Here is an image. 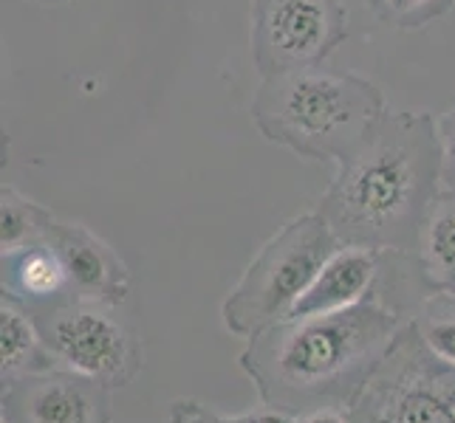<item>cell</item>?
I'll return each instance as SVG.
<instances>
[{
  "label": "cell",
  "instance_id": "6da1fadb",
  "mask_svg": "<svg viewBox=\"0 0 455 423\" xmlns=\"http://www.w3.org/2000/svg\"><path fill=\"white\" fill-rule=\"evenodd\" d=\"M442 186L435 116L387 111L365 145L339 164L317 212L342 246L411 255Z\"/></svg>",
  "mask_w": 455,
  "mask_h": 423
},
{
  "label": "cell",
  "instance_id": "7a4b0ae2",
  "mask_svg": "<svg viewBox=\"0 0 455 423\" xmlns=\"http://www.w3.org/2000/svg\"><path fill=\"white\" fill-rule=\"evenodd\" d=\"M399 336V310L363 300L325 317L283 319L255 336L246 367L275 401H308L356 384L373 362H385Z\"/></svg>",
  "mask_w": 455,
  "mask_h": 423
},
{
  "label": "cell",
  "instance_id": "3957f363",
  "mask_svg": "<svg viewBox=\"0 0 455 423\" xmlns=\"http://www.w3.org/2000/svg\"><path fill=\"white\" fill-rule=\"evenodd\" d=\"M385 114L379 85L323 66L263 76L252 99L258 133L311 161L351 159Z\"/></svg>",
  "mask_w": 455,
  "mask_h": 423
},
{
  "label": "cell",
  "instance_id": "277c9868",
  "mask_svg": "<svg viewBox=\"0 0 455 423\" xmlns=\"http://www.w3.org/2000/svg\"><path fill=\"white\" fill-rule=\"evenodd\" d=\"M339 238L320 212L289 221L272 234L224 302V322L232 333L255 339L289 317L323 262L339 248Z\"/></svg>",
  "mask_w": 455,
  "mask_h": 423
},
{
  "label": "cell",
  "instance_id": "5b68a950",
  "mask_svg": "<svg viewBox=\"0 0 455 423\" xmlns=\"http://www.w3.org/2000/svg\"><path fill=\"white\" fill-rule=\"evenodd\" d=\"M345 37L342 0H252L249 49L260 80L323 66Z\"/></svg>",
  "mask_w": 455,
  "mask_h": 423
},
{
  "label": "cell",
  "instance_id": "8992f818",
  "mask_svg": "<svg viewBox=\"0 0 455 423\" xmlns=\"http://www.w3.org/2000/svg\"><path fill=\"white\" fill-rule=\"evenodd\" d=\"M390 364L373 381L363 423H455V367L442 362L419 336V341H399Z\"/></svg>",
  "mask_w": 455,
  "mask_h": 423
},
{
  "label": "cell",
  "instance_id": "52a82bcc",
  "mask_svg": "<svg viewBox=\"0 0 455 423\" xmlns=\"http://www.w3.org/2000/svg\"><path fill=\"white\" fill-rule=\"evenodd\" d=\"M43 341L57 362L83 379H116L131 362L128 331L111 317L105 302H71L52 313Z\"/></svg>",
  "mask_w": 455,
  "mask_h": 423
},
{
  "label": "cell",
  "instance_id": "ba28073f",
  "mask_svg": "<svg viewBox=\"0 0 455 423\" xmlns=\"http://www.w3.org/2000/svg\"><path fill=\"white\" fill-rule=\"evenodd\" d=\"M385 269V252L368 246H339L323 262L306 294L294 302L286 319L325 317L368 300Z\"/></svg>",
  "mask_w": 455,
  "mask_h": 423
},
{
  "label": "cell",
  "instance_id": "9c48e42d",
  "mask_svg": "<svg viewBox=\"0 0 455 423\" xmlns=\"http://www.w3.org/2000/svg\"><path fill=\"white\" fill-rule=\"evenodd\" d=\"M49 240L68 269L71 288L93 302H119L124 294V269L116 255L97 234H91L80 223H54L49 229Z\"/></svg>",
  "mask_w": 455,
  "mask_h": 423
},
{
  "label": "cell",
  "instance_id": "30bf717a",
  "mask_svg": "<svg viewBox=\"0 0 455 423\" xmlns=\"http://www.w3.org/2000/svg\"><path fill=\"white\" fill-rule=\"evenodd\" d=\"M14 401L23 423H102L97 393L62 375L28 384Z\"/></svg>",
  "mask_w": 455,
  "mask_h": 423
},
{
  "label": "cell",
  "instance_id": "8fae6325",
  "mask_svg": "<svg viewBox=\"0 0 455 423\" xmlns=\"http://www.w3.org/2000/svg\"><path fill=\"white\" fill-rule=\"evenodd\" d=\"M4 288L12 296H26L28 302H45L68 291L71 279L60 252L43 240L4 255Z\"/></svg>",
  "mask_w": 455,
  "mask_h": 423
},
{
  "label": "cell",
  "instance_id": "7c38bea8",
  "mask_svg": "<svg viewBox=\"0 0 455 423\" xmlns=\"http://www.w3.org/2000/svg\"><path fill=\"white\" fill-rule=\"evenodd\" d=\"M427 286L438 294H455V190L442 186L427 212L416 248Z\"/></svg>",
  "mask_w": 455,
  "mask_h": 423
},
{
  "label": "cell",
  "instance_id": "4fadbf2b",
  "mask_svg": "<svg viewBox=\"0 0 455 423\" xmlns=\"http://www.w3.org/2000/svg\"><path fill=\"white\" fill-rule=\"evenodd\" d=\"M52 223L54 215L49 209H43L40 203L28 200L12 186H4V192H0V246H4V255L18 252L31 243H43L49 238Z\"/></svg>",
  "mask_w": 455,
  "mask_h": 423
},
{
  "label": "cell",
  "instance_id": "5bb4252c",
  "mask_svg": "<svg viewBox=\"0 0 455 423\" xmlns=\"http://www.w3.org/2000/svg\"><path fill=\"white\" fill-rule=\"evenodd\" d=\"M37 327L20 308L12 302L0 305V362L4 370H20L28 364V358L37 353Z\"/></svg>",
  "mask_w": 455,
  "mask_h": 423
},
{
  "label": "cell",
  "instance_id": "9a60e30c",
  "mask_svg": "<svg viewBox=\"0 0 455 423\" xmlns=\"http://www.w3.org/2000/svg\"><path fill=\"white\" fill-rule=\"evenodd\" d=\"M371 12L390 28L413 31L444 18L455 0H368Z\"/></svg>",
  "mask_w": 455,
  "mask_h": 423
},
{
  "label": "cell",
  "instance_id": "2e32d148",
  "mask_svg": "<svg viewBox=\"0 0 455 423\" xmlns=\"http://www.w3.org/2000/svg\"><path fill=\"white\" fill-rule=\"evenodd\" d=\"M419 336L442 362L455 367V294H435L425 308Z\"/></svg>",
  "mask_w": 455,
  "mask_h": 423
},
{
  "label": "cell",
  "instance_id": "e0dca14e",
  "mask_svg": "<svg viewBox=\"0 0 455 423\" xmlns=\"http://www.w3.org/2000/svg\"><path fill=\"white\" fill-rule=\"evenodd\" d=\"M438 141H442V184L455 190V107L435 119Z\"/></svg>",
  "mask_w": 455,
  "mask_h": 423
},
{
  "label": "cell",
  "instance_id": "ac0fdd59",
  "mask_svg": "<svg viewBox=\"0 0 455 423\" xmlns=\"http://www.w3.org/2000/svg\"><path fill=\"white\" fill-rule=\"evenodd\" d=\"M229 423H294V420L286 412H280V410H260V412L238 415V418H232Z\"/></svg>",
  "mask_w": 455,
  "mask_h": 423
},
{
  "label": "cell",
  "instance_id": "d6986e66",
  "mask_svg": "<svg viewBox=\"0 0 455 423\" xmlns=\"http://www.w3.org/2000/svg\"><path fill=\"white\" fill-rule=\"evenodd\" d=\"M300 423H348L345 420L339 412H334V410H314L311 415H306Z\"/></svg>",
  "mask_w": 455,
  "mask_h": 423
},
{
  "label": "cell",
  "instance_id": "ffe728a7",
  "mask_svg": "<svg viewBox=\"0 0 455 423\" xmlns=\"http://www.w3.org/2000/svg\"><path fill=\"white\" fill-rule=\"evenodd\" d=\"M28 4H40V6H60V4H68V0H28Z\"/></svg>",
  "mask_w": 455,
  "mask_h": 423
},
{
  "label": "cell",
  "instance_id": "44dd1931",
  "mask_svg": "<svg viewBox=\"0 0 455 423\" xmlns=\"http://www.w3.org/2000/svg\"><path fill=\"white\" fill-rule=\"evenodd\" d=\"M210 423H229V420H210Z\"/></svg>",
  "mask_w": 455,
  "mask_h": 423
}]
</instances>
